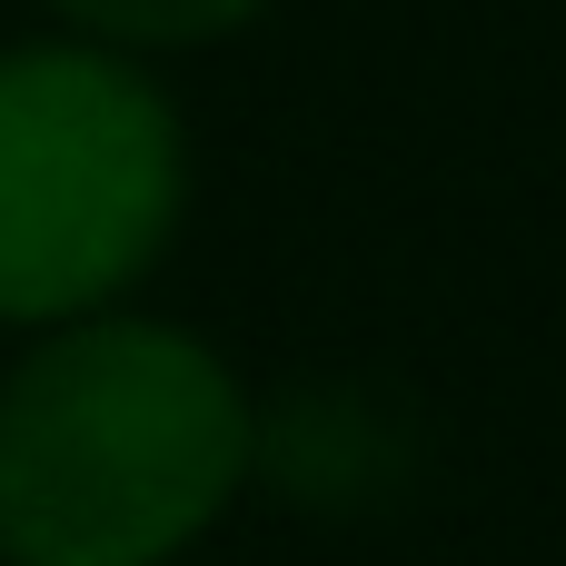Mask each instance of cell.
Wrapping results in <instances>:
<instances>
[{
  "label": "cell",
  "mask_w": 566,
  "mask_h": 566,
  "mask_svg": "<svg viewBox=\"0 0 566 566\" xmlns=\"http://www.w3.org/2000/svg\"><path fill=\"white\" fill-rule=\"evenodd\" d=\"M70 40L129 50V60H169V50H219L249 20H269L279 0H40Z\"/></svg>",
  "instance_id": "cell-4"
},
{
  "label": "cell",
  "mask_w": 566,
  "mask_h": 566,
  "mask_svg": "<svg viewBox=\"0 0 566 566\" xmlns=\"http://www.w3.org/2000/svg\"><path fill=\"white\" fill-rule=\"evenodd\" d=\"M189 219V119L149 60L99 40L0 50V328L129 308Z\"/></svg>",
  "instance_id": "cell-2"
},
{
  "label": "cell",
  "mask_w": 566,
  "mask_h": 566,
  "mask_svg": "<svg viewBox=\"0 0 566 566\" xmlns=\"http://www.w3.org/2000/svg\"><path fill=\"white\" fill-rule=\"evenodd\" d=\"M259 488V398L179 318L30 328L0 378V566H179Z\"/></svg>",
  "instance_id": "cell-1"
},
{
  "label": "cell",
  "mask_w": 566,
  "mask_h": 566,
  "mask_svg": "<svg viewBox=\"0 0 566 566\" xmlns=\"http://www.w3.org/2000/svg\"><path fill=\"white\" fill-rule=\"evenodd\" d=\"M259 478H279L298 507H378L408 478V428H388L358 388H298L259 408Z\"/></svg>",
  "instance_id": "cell-3"
}]
</instances>
